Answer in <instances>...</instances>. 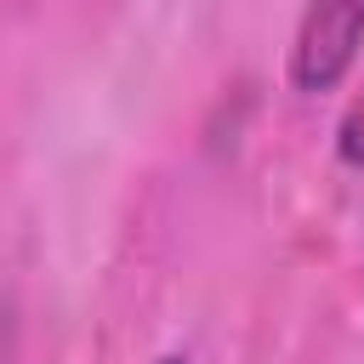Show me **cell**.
<instances>
[{"instance_id":"cell-1","label":"cell","mask_w":364,"mask_h":364,"mask_svg":"<svg viewBox=\"0 0 364 364\" xmlns=\"http://www.w3.org/2000/svg\"><path fill=\"white\" fill-rule=\"evenodd\" d=\"M364 46V6L336 0V6H307L290 40V85L296 91H330Z\"/></svg>"},{"instance_id":"cell-2","label":"cell","mask_w":364,"mask_h":364,"mask_svg":"<svg viewBox=\"0 0 364 364\" xmlns=\"http://www.w3.org/2000/svg\"><path fill=\"white\" fill-rule=\"evenodd\" d=\"M336 154L353 165V171H364V91L341 108V119H336Z\"/></svg>"},{"instance_id":"cell-3","label":"cell","mask_w":364,"mask_h":364,"mask_svg":"<svg viewBox=\"0 0 364 364\" xmlns=\"http://www.w3.org/2000/svg\"><path fill=\"white\" fill-rule=\"evenodd\" d=\"M154 364H188V358H176V353H165V358H154Z\"/></svg>"}]
</instances>
